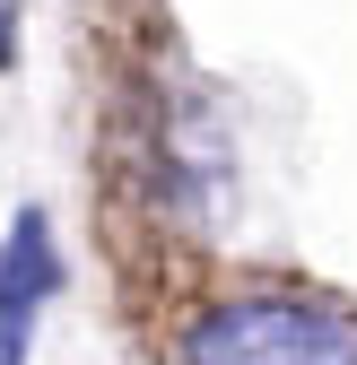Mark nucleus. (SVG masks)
Instances as JSON below:
<instances>
[{"mask_svg":"<svg viewBox=\"0 0 357 365\" xmlns=\"http://www.w3.org/2000/svg\"><path fill=\"white\" fill-rule=\"evenodd\" d=\"M174 365H357V304L323 287H236L183 322Z\"/></svg>","mask_w":357,"mask_h":365,"instance_id":"1","label":"nucleus"},{"mask_svg":"<svg viewBox=\"0 0 357 365\" xmlns=\"http://www.w3.org/2000/svg\"><path fill=\"white\" fill-rule=\"evenodd\" d=\"M61 296V244H53V217L18 209L9 235H0V365H26L35 348V313Z\"/></svg>","mask_w":357,"mask_h":365,"instance_id":"2","label":"nucleus"}]
</instances>
